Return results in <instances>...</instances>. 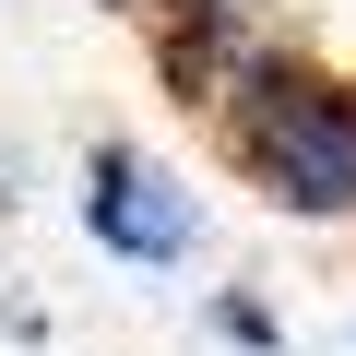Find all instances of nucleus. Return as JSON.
Masks as SVG:
<instances>
[{
  "label": "nucleus",
  "mask_w": 356,
  "mask_h": 356,
  "mask_svg": "<svg viewBox=\"0 0 356 356\" xmlns=\"http://www.w3.org/2000/svg\"><path fill=\"white\" fill-rule=\"evenodd\" d=\"M143 36H154L166 95H178V107H202V119H214L261 60H285V48H297V24H273L261 0H166Z\"/></svg>",
  "instance_id": "3"
},
{
  "label": "nucleus",
  "mask_w": 356,
  "mask_h": 356,
  "mask_svg": "<svg viewBox=\"0 0 356 356\" xmlns=\"http://www.w3.org/2000/svg\"><path fill=\"white\" fill-rule=\"evenodd\" d=\"M0 214H13V154H0Z\"/></svg>",
  "instance_id": "6"
},
{
  "label": "nucleus",
  "mask_w": 356,
  "mask_h": 356,
  "mask_svg": "<svg viewBox=\"0 0 356 356\" xmlns=\"http://www.w3.org/2000/svg\"><path fill=\"white\" fill-rule=\"evenodd\" d=\"M214 143L250 191L297 226H356V83L321 72L309 48L261 60L226 107H214Z\"/></svg>",
  "instance_id": "1"
},
{
  "label": "nucleus",
  "mask_w": 356,
  "mask_h": 356,
  "mask_svg": "<svg viewBox=\"0 0 356 356\" xmlns=\"http://www.w3.org/2000/svg\"><path fill=\"white\" fill-rule=\"evenodd\" d=\"M72 214H83V238H95L107 261H131V273H178V261L202 250V191H191L154 143H119V131L83 154Z\"/></svg>",
  "instance_id": "2"
},
{
  "label": "nucleus",
  "mask_w": 356,
  "mask_h": 356,
  "mask_svg": "<svg viewBox=\"0 0 356 356\" xmlns=\"http://www.w3.org/2000/svg\"><path fill=\"white\" fill-rule=\"evenodd\" d=\"M95 13H119V24H154V13H166V0H95Z\"/></svg>",
  "instance_id": "5"
},
{
  "label": "nucleus",
  "mask_w": 356,
  "mask_h": 356,
  "mask_svg": "<svg viewBox=\"0 0 356 356\" xmlns=\"http://www.w3.org/2000/svg\"><path fill=\"white\" fill-rule=\"evenodd\" d=\"M202 321H214V344H238V356H285V321H273V309H261L250 285H226V297H214Z\"/></svg>",
  "instance_id": "4"
}]
</instances>
